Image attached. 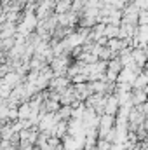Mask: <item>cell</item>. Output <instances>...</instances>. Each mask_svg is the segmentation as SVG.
Returning <instances> with one entry per match:
<instances>
[{
  "label": "cell",
  "instance_id": "1",
  "mask_svg": "<svg viewBox=\"0 0 148 150\" xmlns=\"http://www.w3.org/2000/svg\"><path fill=\"white\" fill-rule=\"evenodd\" d=\"M120 108V103H118V98L111 93V94H106L105 98V113H110V115H117Z\"/></svg>",
  "mask_w": 148,
  "mask_h": 150
},
{
  "label": "cell",
  "instance_id": "2",
  "mask_svg": "<svg viewBox=\"0 0 148 150\" xmlns=\"http://www.w3.org/2000/svg\"><path fill=\"white\" fill-rule=\"evenodd\" d=\"M138 18H140V23L141 25H148V11H141L138 14Z\"/></svg>",
  "mask_w": 148,
  "mask_h": 150
},
{
  "label": "cell",
  "instance_id": "3",
  "mask_svg": "<svg viewBox=\"0 0 148 150\" xmlns=\"http://www.w3.org/2000/svg\"><path fill=\"white\" fill-rule=\"evenodd\" d=\"M131 150H141V145L138 143V145H134V147H132V149H131Z\"/></svg>",
  "mask_w": 148,
  "mask_h": 150
}]
</instances>
